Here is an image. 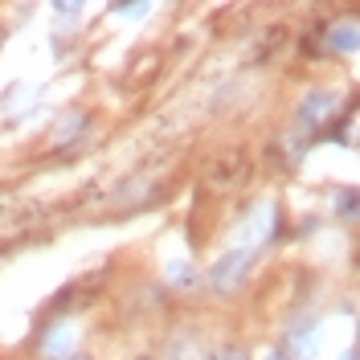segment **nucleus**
I'll return each instance as SVG.
<instances>
[{
	"mask_svg": "<svg viewBox=\"0 0 360 360\" xmlns=\"http://www.w3.org/2000/svg\"><path fill=\"white\" fill-rule=\"evenodd\" d=\"M217 360H242V356H233V352H225V356H217Z\"/></svg>",
	"mask_w": 360,
	"mask_h": 360,
	"instance_id": "nucleus-2",
	"label": "nucleus"
},
{
	"mask_svg": "<svg viewBox=\"0 0 360 360\" xmlns=\"http://www.w3.org/2000/svg\"><path fill=\"white\" fill-rule=\"evenodd\" d=\"M246 266H250L246 254H229L221 266L213 270V283H217L221 291H229V287H233V278H242V270H246Z\"/></svg>",
	"mask_w": 360,
	"mask_h": 360,
	"instance_id": "nucleus-1",
	"label": "nucleus"
},
{
	"mask_svg": "<svg viewBox=\"0 0 360 360\" xmlns=\"http://www.w3.org/2000/svg\"><path fill=\"white\" fill-rule=\"evenodd\" d=\"M274 360H278V356H274Z\"/></svg>",
	"mask_w": 360,
	"mask_h": 360,
	"instance_id": "nucleus-3",
	"label": "nucleus"
}]
</instances>
